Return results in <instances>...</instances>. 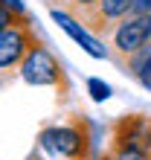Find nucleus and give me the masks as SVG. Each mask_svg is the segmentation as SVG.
Returning a JSON list of instances; mask_svg holds the SVG:
<instances>
[{"label": "nucleus", "instance_id": "f257e3e1", "mask_svg": "<svg viewBox=\"0 0 151 160\" xmlns=\"http://www.w3.org/2000/svg\"><path fill=\"white\" fill-rule=\"evenodd\" d=\"M41 146L52 157H67V160H87L90 154V140L81 125H52L41 131Z\"/></svg>", "mask_w": 151, "mask_h": 160}, {"label": "nucleus", "instance_id": "4468645a", "mask_svg": "<svg viewBox=\"0 0 151 160\" xmlns=\"http://www.w3.org/2000/svg\"><path fill=\"white\" fill-rule=\"evenodd\" d=\"M145 146H148V154H151V119H148V128H145Z\"/></svg>", "mask_w": 151, "mask_h": 160}, {"label": "nucleus", "instance_id": "39448f33", "mask_svg": "<svg viewBox=\"0 0 151 160\" xmlns=\"http://www.w3.org/2000/svg\"><path fill=\"white\" fill-rule=\"evenodd\" d=\"M113 47L119 55H134L151 44V15H125L113 26Z\"/></svg>", "mask_w": 151, "mask_h": 160}, {"label": "nucleus", "instance_id": "9d476101", "mask_svg": "<svg viewBox=\"0 0 151 160\" xmlns=\"http://www.w3.org/2000/svg\"><path fill=\"white\" fill-rule=\"evenodd\" d=\"M0 6H3L6 12L17 15V18H23V15H26V9H23V0H0Z\"/></svg>", "mask_w": 151, "mask_h": 160}, {"label": "nucleus", "instance_id": "f8f14e48", "mask_svg": "<svg viewBox=\"0 0 151 160\" xmlns=\"http://www.w3.org/2000/svg\"><path fill=\"white\" fill-rule=\"evenodd\" d=\"M15 18H17V15H12V12H6V9H3V6H0V32H3V29H6V26H9V23H12V21H15ZM23 18H26V15H23Z\"/></svg>", "mask_w": 151, "mask_h": 160}, {"label": "nucleus", "instance_id": "0eeeda50", "mask_svg": "<svg viewBox=\"0 0 151 160\" xmlns=\"http://www.w3.org/2000/svg\"><path fill=\"white\" fill-rule=\"evenodd\" d=\"M90 9H93V21H96L93 26L105 29L110 21H119V18L128 15L131 0H96V6H90Z\"/></svg>", "mask_w": 151, "mask_h": 160}, {"label": "nucleus", "instance_id": "f03ea898", "mask_svg": "<svg viewBox=\"0 0 151 160\" xmlns=\"http://www.w3.org/2000/svg\"><path fill=\"white\" fill-rule=\"evenodd\" d=\"M145 117H125L113 128V154L119 160H151L145 146Z\"/></svg>", "mask_w": 151, "mask_h": 160}, {"label": "nucleus", "instance_id": "1a4fd4ad", "mask_svg": "<svg viewBox=\"0 0 151 160\" xmlns=\"http://www.w3.org/2000/svg\"><path fill=\"white\" fill-rule=\"evenodd\" d=\"M137 79H139V84H143V88H148V90H151V50H148V55H145V61L139 64Z\"/></svg>", "mask_w": 151, "mask_h": 160}, {"label": "nucleus", "instance_id": "7ed1b4c3", "mask_svg": "<svg viewBox=\"0 0 151 160\" xmlns=\"http://www.w3.org/2000/svg\"><path fill=\"white\" fill-rule=\"evenodd\" d=\"M21 67V76L26 84H35V88H52L64 79L61 73V64L55 61V55L46 50V47L35 44L29 52L23 55V61L17 64Z\"/></svg>", "mask_w": 151, "mask_h": 160}, {"label": "nucleus", "instance_id": "6e6552de", "mask_svg": "<svg viewBox=\"0 0 151 160\" xmlns=\"http://www.w3.org/2000/svg\"><path fill=\"white\" fill-rule=\"evenodd\" d=\"M87 90H90V96L96 99V102L110 99V84H105L102 79H90V82H87Z\"/></svg>", "mask_w": 151, "mask_h": 160}, {"label": "nucleus", "instance_id": "2eb2a0df", "mask_svg": "<svg viewBox=\"0 0 151 160\" xmlns=\"http://www.w3.org/2000/svg\"><path fill=\"white\" fill-rule=\"evenodd\" d=\"M102 160H119V157H116V154H113V152H110V154H105V157H102Z\"/></svg>", "mask_w": 151, "mask_h": 160}, {"label": "nucleus", "instance_id": "423d86ee", "mask_svg": "<svg viewBox=\"0 0 151 160\" xmlns=\"http://www.w3.org/2000/svg\"><path fill=\"white\" fill-rule=\"evenodd\" d=\"M52 21L58 23L61 29L67 32L70 38H73L76 44H79L84 52H87V55H93V58H105V47H102L96 38H93V35H90L87 29H84V26H79V23H76L67 12H58V9H52Z\"/></svg>", "mask_w": 151, "mask_h": 160}, {"label": "nucleus", "instance_id": "20e7f679", "mask_svg": "<svg viewBox=\"0 0 151 160\" xmlns=\"http://www.w3.org/2000/svg\"><path fill=\"white\" fill-rule=\"evenodd\" d=\"M35 47V35L26 18H15L12 23L0 32V70L17 67L23 55Z\"/></svg>", "mask_w": 151, "mask_h": 160}, {"label": "nucleus", "instance_id": "9b49d317", "mask_svg": "<svg viewBox=\"0 0 151 160\" xmlns=\"http://www.w3.org/2000/svg\"><path fill=\"white\" fill-rule=\"evenodd\" d=\"M128 15H151V0H131Z\"/></svg>", "mask_w": 151, "mask_h": 160}, {"label": "nucleus", "instance_id": "ddd939ff", "mask_svg": "<svg viewBox=\"0 0 151 160\" xmlns=\"http://www.w3.org/2000/svg\"><path fill=\"white\" fill-rule=\"evenodd\" d=\"M79 9H90V6H96V0H73Z\"/></svg>", "mask_w": 151, "mask_h": 160}]
</instances>
